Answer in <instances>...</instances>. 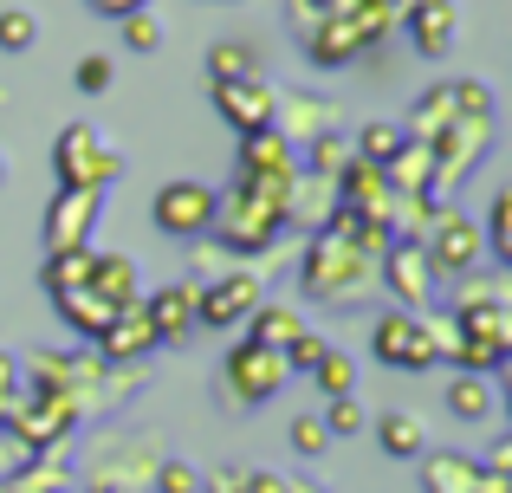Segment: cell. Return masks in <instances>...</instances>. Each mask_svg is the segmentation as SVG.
<instances>
[{"label": "cell", "instance_id": "obj_1", "mask_svg": "<svg viewBox=\"0 0 512 493\" xmlns=\"http://www.w3.org/2000/svg\"><path fill=\"white\" fill-rule=\"evenodd\" d=\"M286 234V189H266L253 176H234V189L214 195V228L208 241L227 260H247V253H273Z\"/></svg>", "mask_w": 512, "mask_h": 493}, {"label": "cell", "instance_id": "obj_2", "mask_svg": "<svg viewBox=\"0 0 512 493\" xmlns=\"http://www.w3.org/2000/svg\"><path fill=\"white\" fill-rule=\"evenodd\" d=\"M370 279H376L370 253L344 247L338 234H325V228L299 253V286H305V299H318V305H357L363 292H370Z\"/></svg>", "mask_w": 512, "mask_h": 493}, {"label": "cell", "instance_id": "obj_3", "mask_svg": "<svg viewBox=\"0 0 512 493\" xmlns=\"http://www.w3.org/2000/svg\"><path fill=\"white\" fill-rule=\"evenodd\" d=\"M396 33V20L383 13V0H363V7H350V13H331L318 33H305L299 46H305V59L318 65V72H338V65H350L357 52H370L376 39H389Z\"/></svg>", "mask_w": 512, "mask_h": 493}, {"label": "cell", "instance_id": "obj_4", "mask_svg": "<svg viewBox=\"0 0 512 493\" xmlns=\"http://www.w3.org/2000/svg\"><path fill=\"white\" fill-rule=\"evenodd\" d=\"M52 163H59V189H98L104 195L124 176V150L91 124H65L59 143H52Z\"/></svg>", "mask_w": 512, "mask_h": 493}, {"label": "cell", "instance_id": "obj_5", "mask_svg": "<svg viewBox=\"0 0 512 493\" xmlns=\"http://www.w3.org/2000/svg\"><path fill=\"white\" fill-rule=\"evenodd\" d=\"M292 383V370H286V357L279 351H266V344H253V338H240L234 351L221 357V403L227 409H253V403H266V396H279Z\"/></svg>", "mask_w": 512, "mask_h": 493}, {"label": "cell", "instance_id": "obj_6", "mask_svg": "<svg viewBox=\"0 0 512 493\" xmlns=\"http://www.w3.org/2000/svg\"><path fill=\"white\" fill-rule=\"evenodd\" d=\"M266 305V279H260V266H227L221 279H208V286H195V325H208V331H234V325H247L253 312Z\"/></svg>", "mask_w": 512, "mask_h": 493}, {"label": "cell", "instance_id": "obj_7", "mask_svg": "<svg viewBox=\"0 0 512 493\" xmlns=\"http://www.w3.org/2000/svg\"><path fill=\"white\" fill-rule=\"evenodd\" d=\"M376 279L389 286V299H396V312H435V266H428L422 241H389L376 253Z\"/></svg>", "mask_w": 512, "mask_h": 493}, {"label": "cell", "instance_id": "obj_8", "mask_svg": "<svg viewBox=\"0 0 512 493\" xmlns=\"http://www.w3.org/2000/svg\"><path fill=\"white\" fill-rule=\"evenodd\" d=\"M422 253H428V266H435V279H461V273H474V266L487 260V247H480V228L461 215V208H448V202H441L435 221H428Z\"/></svg>", "mask_w": 512, "mask_h": 493}, {"label": "cell", "instance_id": "obj_9", "mask_svg": "<svg viewBox=\"0 0 512 493\" xmlns=\"http://www.w3.org/2000/svg\"><path fill=\"white\" fill-rule=\"evenodd\" d=\"M370 351H376V364H389V370H435L441 364L435 338H428V318L422 312H396V305L370 325Z\"/></svg>", "mask_w": 512, "mask_h": 493}, {"label": "cell", "instance_id": "obj_10", "mask_svg": "<svg viewBox=\"0 0 512 493\" xmlns=\"http://www.w3.org/2000/svg\"><path fill=\"white\" fill-rule=\"evenodd\" d=\"M156 468H163V448H156V435H117V442H104L98 461H91V487L143 493V487L156 481Z\"/></svg>", "mask_w": 512, "mask_h": 493}, {"label": "cell", "instance_id": "obj_11", "mask_svg": "<svg viewBox=\"0 0 512 493\" xmlns=\"http://www.w3.org/2000/svg\"><path fill=\"white\" fill-rule=\"evenodd\" d=\"M150 221L163 234H175V241H208V228H214V189H208V182H195V176H175V182L156 189Z\"/></svg>", "mask_w": 512, "mask_h": 493}, {"label": "cell", "instance_id": "obj_12", "mask_svg": "<svg viewBox=\"0 0 512 493\" xmlns=\"http://www.w3.org/2000/svg\"><path fill=\"white\" fill-rule=\"evenodd\" d=\"M104 221V195L98 189H59L46 202V253H72V247H91V234H98Z\"/></svg>", "mask_w": 512, "mask_h": 493}, {"label": "cell", "instance_id": "obj_13", "mask_svg": "<svg viewBox=\"0 0 512 493\" xmlns=\"http://www.w3.org/2000/svg\"><path fill=\"white\" fill-rule=\"evenodd\" d=\"M273 130L299 150V143L325 137V130H344V111L331 98H318V91H279L273 98Z\"/></svg>", "mask_w": 512, "mask_h": 493}, {"label": "cell", "instance_id": "obj_14", "mask_svg": "<svg viewBox=\"0 0 512 493\" xmlns=\"http://www.w3.org/2000/svg\"><path fill=\"white\" fill-rule=\"evenodd\" d=\"M214 111H221L227 130H240V137H253V130H273V98L279 91L266 85V78H234V85H208Z\"/></svg>", "mask_w": 512, "mask_h": 493}, {"label": "cell", "instance_id": "obj_15", "mask_svg": "<svg viewBox=\"0 0 512 493\" xmlns=\"http://www.w3.org/2000/svg\"><path fill=\"white\" fill-rule=\"evenodd\" d=\"M91 351H98V364H111V370H130L137 357H150L156 351V325H150V312H143V299L124 305V312L111 318V331H104Z\"/></svg>", "mask_w": 512, "mask_h": 493}, {"label": "cell", "instance_id": "obj_16", "mask_svg": "<svg viewBox=\"0 0 512 493\" xmlns=\"http://www.w3.org/2000/svg\"><path fill=\"white\" fill-rule=\"evenodd\" d=\"M240 176L266 182V189H292V176H299V150H292L279 130H253V137H240Z\"/></svg>", "mask_w": 512, "mask_h": 493}, {"label": "cell", "instance_id": "obj_17", "mask_svg": "<svg viewBox=\"0 0 512 493\" xmlns=\"http://www.w3.org/2000/svg\"><path fill=\"white\" fill-rule=\"evenodd\" d=\"M454 26H461V7H454V0H422V7L402 20V33H409V46L422 52V59H448Z\"/></svg>", "mask_w": 512, "mask_h": 493}, {"label": "cell", "instance_id": "obj_18", "mask_svg": "<svg viewBox=\"0 0 512 493\" xmlns=\"http://www.w3.org/2000/svg\"><path fill=\"white\" fill-rule=\"evenodd\" d=\"M143 312H150V325H156V344H188L195 338V286H163V292H150L143 299Z\"/></svg>", "mask_w": 512, "mask_h": 493}, {"label": "cell", "instance_id": "obj_19", "mask_svg": "<svg viewBox=\"0 0 512 493\" xmlns=\"http://www.w3.org/2000/svg\"><path fill=\"white\" fill-rule=\"evenodd\" d=\"M422 493H480V461L461 455V448L422 455Z\"/></svg>", "mask_w": 512, "mask_h": 493}, {"label": "cell", "instance_id": "obj_20", "mask_svg": "<svg viewBox=\"0 0 512 493\" xmlns=\"http://www.w3.org/2000/svg\"><path fill=\"white\" fill-rule=\"evenodd\" d=\"M85 286L104 292L117 312L143 299V279H137V260H130V253H91V279H85Z\"/></svg>", "mask_w": 512, "mask_h": 493}, {"label": "cell", "instance_id": "obj_21", "mask_svg": "<svg viewBox=\"0 0 512 493\" xmlns=\"http://www.w3.org/2000/svg\"><path fill=\"white\" fill-rule=\"evenodd\" d=\"M52 305H59V318L78 331V338H91V344H98L104 331H111V318H117V305L104 299V292H91V286H78V292H59Z\"/></svg>", "mask_w": 512, "mask_h": 493}, {"label": "cell", "instance_id": "obj_22", "mask_svg": "<svg viewBox=\"0 0 512 493\" xmlns=\"http://www.w3.org/2000/svg\"><path fill=\"white\" fill-rule=\"evenodd\" d=\"M383 182H389L396 195H428V182H435V150L409 137V143H402V150L383 163Z\"/></svg>", "mask_w": 512, "mask_h": 493}, {"label": "cell", "instance_id": "obj_23", "mask_svg": "<svg viewBox=\"0 0 512 493\" xmlns=\"http://www.w3.org/2000/svg\"><path fill=\"white\" fill-rule=\"evenodd\" d=\"M376 442H383L389 461H422L428 455V429H422V416H409V409L376 416Z\"/></svg>", "mask_w": 512, "mask_h": 493}, {"label": "cell", "instance_id": "obj_24", "mask_svg": "<svg viewBox=\"0 0 512 493\" xmlns=\"http://www.w3.org/2000/svg\"><path fill=\"white\" fill-rule=\"evenodd\" d=\"M448 124H454V85H435V91H422V98L409 104V124L402 130H409L415 143H435Z\"/></svg>", "mask_w": 512, "mask_h": 493}, {"label": "cell", "instance_id": "obj_25", "mask_svg": "<svg viewBox=\"0 0 512 493\" xmlns=\"http://www.w3.org/2000/svg\"><path fill=\"white\" fill-rule=\"evenodd\" d=\"M448 409H454L461 422H493V409H500V396H493V377H467V370H454Z\"/></svg>", "mask_w": 512, "mask_h": 493}, {"label": "cell", "instance_id": "obj_26", "mask_svg": "<svg viewBox=\"0 0 512 493\" xmlns=\"http://www.w3.org/2000/svg\"><path fill=\"white\" fill-rule=\"evenodd\" d=\"M299 331H305V318L292 312V305H260V312L247 318V338L266 344V351H279V357H286V344L299 338Z\"/></svg>", "mask_w": 512, "mask_h": 493}, {"label": "cell", "instance_id": "obj_27", "mask_svg": "<svg viewBox=\"0 0 512 493\" xmlns=\"http://www.w3.org/2000/svg\"><path fill=\"white\" fill-rule=\"evenodd\" d=\"M65 481H72V474H65V448H52V461L33 455L20 474H7V481H0V493H65Z\"/></svg>", "mask_w": 512, "mask_h": 493}, {"label": "cell", "instance_id": "obj_28", "mask_svg": "<svg viewBox=\"0 0 512 493\" xmlns=\"http://www.w3.org/2000/svg\"><path fill=\"white\" fill-rule=\"evenodd\" d=\"M234 78H266L260 52H253L247 39H221V46L208 52V85H234Z\"/></svg>", "mask_w": 512, "mask_h": 493}, {"label": "cell", "instance_id": "obj_29", "mask_svg": "<svg viewBox=\"0 0 512 493\" xmlns=\"http://www.w3.org/2000/svg\"><path fill=\"white\" fill-rule=\"evenodd\" d=\"M305 176H325V182H338L344 169H350V130H325V137H312L305 143Z\"/></svg>", "mask_w": 512, "mask_h": 493}, {"label": "cell", "instance_id": "obj_30", "mask_svg": "<svg viewBox=\"0 0 512 493\" xmlns=\"http://www.w3.org/2000/svg\"><path fill=\"white\" fill-rule=\"evenodd\" d=\"M402 143H409V130H402V124H363L357 137H350V156H357V163H370V169H383Z\"/></svg>", "mask_w": 512, "mask_h": 493}, {"label": "cell", "instance_id": "obj_31", "mask_svg": "<svg viewBox=\"0 0 512 493\" xmlns=\"http://www.w3.org/2000/svg\"><path fill=\"white\" fill-rule=\"evenodd\" d=\"M91 253H98V247L46 253V273H39V279H46V292H52V299H59V292H78V286H85V279H91Z\"/></svg>", "mask_w": 512, "mask_h": 493}, {"label": "cell", "instance_id": "obj_32", "mask_svg": "<svg viewBox=\"0 0 512 493\" xmlns=\"http://www.w3.org/2000/svg\"><path fill=\"white\" fill-rule=\"evenodd\" d=\"M305 377H312V390H325L331 403H338V396H357V364H350L344 351H325Z\"/></svg>", "mask_w": 512, "mask_h": 493}, {"label": "cell", "instance_id": "obj_33", "mask_svg": "<svg viewBox=\"0 0 512 493\" xmlns=\"http://www.w3.org/2000/svg\"><path fill=\"white\" fill-rule=\"evenodd\" d=\"M480 247H487L493 260H512V195H506V189L487 202V228H480Z\"/></svg>", "mask_w": 512, "mask_h": 493}, {"label": "cell", "instance_id": "obj_34", "mask_svg": "<svg viewBox=\"0 0 512 493\" xmlns=\"http://www.w3.org/2000/svg\"><path fill=\"white\" fill-rule=\"evenodd\" d=\"M350 7H363V0H286V20H292V33H318V26L331 20V13H350Z\"/></svg>", "mask_w": 512, "mask_h": 493}, {"label": "cell", "instance_id": "obj_35", "mask_svg": "<svg viewBox=\"0 0 512 493\" xmlns=\"http://www.w3.org/2000/svg\"><path fill=\"white\" fill-rule=\"evenodd\" d=\"M111 78H117V65L104 59V52H85V59L72 65V85L85 91V98H104V91H111Z\"/></svg>", "mask_w": 512, "mask_h": 493}, {"label": "cell", "instance_id": "obj_36", "mask_svg": "<svg viewBox=\"0 0 512 493\" xmlns=\"http://www.w3.org/2000/svg\"><path fill=\"white\" fill-rule=\"evenodd\" d=\"M286 442H292V455H305V461H318L331 448V435H325V422L318 416H292V429H286Z\"/></svg>", "mask_w": 512, "mask_h": 493}, {"label": "cell", "instance_id": "obj_37", "mask_svg": "<svg viewBox=\"0 0 512 493\" xmlns=\"http://www.w3.org/2000/svg\"><path fill=\"white\" fill-rule=\"evenodd\" d=\"M33 39H39V20L26 7H7V13H0V52H26Z\"/></svg>", "mask_w": 512, "mask_h": 493}, {"label": "cell", "instance_id": "obj_38", "mask_svg": "<svg viewBox=\"0 0 512 493\" xmlns=\"http://www.w3.org/2000/svg\"><path fill=\"white\" fill-rule=\"evenodd\" d=\"M150 493H201V474L188 468V461H163L156 481H150Z\"/></svg>", "mask_w": 512, "mask_h": 493}, {"label": "cell", "instance_id": "obj_39", "mask_svg": "<svg viewBox=\"0 0 512 493\" xmlns=\"http://www.w3.org/2000/svg\"><path fill=\"white\" fill-rule=\"evenodd\" d=\"M318 422H325V435H357L363 429V403H357V396H338Z\"/></svg>", "mask_w": 512, "mask_h": 493}, {"label": "cell", "instance_id": "obj_40", "mask_svg": "<svg viewBox=\"0 0 512 493\" xmlns=\"http://www.w3.org/2000/svg\"><path fill=\"white\" fill-rule=\"evenodd\" d=\"M124 46H130V52H156V46H163V26H156V13H130V20H124Z\"/></svg>", "mask_w": 512, "mask_h": 493}, {"label": "cell", "instance_id": "obj_41", "mask_svg": "<svg viewBox=\"0 0 512 493\" xmlns=\"http://www.w3.org/2000/svg\"><path fill=\"white\" fill-rule=\"evenodd\" d=\"M325 351H331V344L318 338V331H299V338L286 344V370H312V364H318Z\"/></svg>", "mask_w": 512, "mask_h": 493}, {"label": "cell", "instance_id": "obj_42", "mask_svg": "<svg viewBox=\"0 0 512 493\" xmlns=\"http://www.w3.org/2000/svg\"><path fill=\"white\" fill-rule=\"evenodd\" d=\"M20 390H26L20 357H13V351H0V409H13V403H20Z\"/></svg>", "mask_w": 512, "mask_h": 493}, {"label": "cell", "instance_id": "obj_43", "mask_svg": "<svg viewBox=\"0 0 512 493\" xmlns=\"http://www.w3.org/2000/svg\"><path fill=\"white\" fill-rule=\"evenodd\" d=\"M85 7L104 20H130V13H150V0H85Z\"/></svg>", "mask_w": 512, "mask_h": 493}, {"label": "cell", "instance_id": "obj_44", "mask_svg": "<svg viewBox=\"0 0 512 493\" xmlns=\"http://www.w3.org/2000/svg\"><path fill=\"white\" fill-rule=\"evenodd\" d=\"M201 493H247V468H221L214 481H201Z\"/></svg>", "mask_w": 512, "mask_h": 493}, {"label": "cell", "instance_id": "obj_45", "mask_svg": "<svg viewBox=\"0 0 512 493\" xmlns=\"http://www.w3.org/2000/svg\"><path fill=\"white\" fill-rule=\"evenodd\" d=\"M415 7H422V0H383V13H389V20H396V26H402V20H409V13H415Z\"/></svg>", "mask_w": 512, "mask_h": 493}, {"label": "cell", "instance_id": "obj_46", "mask_svg": "<svg viewBox=\"0 0 512 493\" xmlns=\"http://www.w3.org/2000/svg\"><path fill=\"white\" fill-rule=\"evenodd\" d=\"M0 189H7V156H0Z\"/></svg>", "mask_w": 512, "mask_h": 493}, {"label": "cell", "instance_id": "obj_47", "mask_svg": "<svg viewBox=\"0 0 512 493\" xmlns=\"http://www.w3.org/2000/svg\"><path fill=\"white\" fill-rule=\"evenodd\" d=\"M91 493H111V487H91Z\"/></svg>", "mask_w": 512, "mask_h": 493}]
</instances>
